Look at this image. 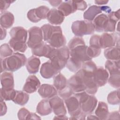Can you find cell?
I'll return each mask as SVG.
<instances>
[{
    "label": "cell",
    "instance_id": "cell-1",
    "mask_svg": "<svg viewBox=\"0 0 120 120\" xmlns=\"http://www.w3.org/2000/svg\"><path fill=\"white\" fill-rule=\"evenodd\" d=\"M41 28L44 41L51 46L55 48H59L65 45L66 39L60 26L47 23L43 25Z\"/></svg>",
    "mask_w": 120,
    "mask_h": 120
},
{
    "label": "cell",
    "instance_id": "cell-2",
    "mask_svg": "<svg viewBox=\"0 0 120 120\" xmlns=\"http://www.w3.org/2000/svg\"><path fill=\"white\" fill-rule=\"evenodd\" d=\"M1 72L5 71L15 72L24 66L27 62L25 55L19 52H15L5 59H0Z\"/></svg>",
    "mask_w": 120,
    "mask_h": 120
},
{
    "label": "cell",
    "instance_id": "cell-3",
    "mask_svg": "<svg viewBox=\"0 0 120 120\" xmlns=\"http://www.w3.org/2000/svg\"><path fill=\"white\" fill-rule=\"evenodd\" d=\"M78 99L81 110L86 114L93 112L96 108L98 100L96 97L87 93L85 91L76 93L74 95Z\"/></svg>",
    "mask_w": 120,
    "mask_h": 120
},
{
    "label": "cell",
    "instance_id": "cell-4",
    "mask_svg": "<svg viewBox=\"0 0 120 120\" xmlns=\"http://www.w3.org/2000/svg\"><path fill=\"white\" fill-rule=\"evenodd\" d=\"M70 57V51L68 47L64 46L59 48H54L49 58L61 70L66 65Z\"/></svg>",
    "mask_w": 120,
    "mask_h": 120
},
{
    "label": "cell",
    "instance_id": "cell-5",
    "mask_svg": "<svg viewBox=\"0 0 120 120\" xmlns=\"http://www.w3.org/2000/svg\"><path fill=\"white\" fill-rule=\"evenodd\" d=\"M71 30L73 33L79 37L94 34L95 31L93 22L86 20L74 22L71 25Z\"/></svg>",
    "mask_w": 120,
    "mask_h": 120
},
{
    "label": "cell",
    "instance_id": "cell-6",
    "mask_svg": "<svg viewBox=\"0 0 120 120\" xmlns=\"http://www.w3.org/2000/svg\"><path fill=\"white\" fill-rule=\"evenodd\" d=\"M88 46L85 44L78 45L70 51L69 57L72 60L80 64L89 60H91V59L87 54V50Z\"/></svg>",
    "mask_w": 120,
    "mask_h": 120
},
{
    "label": "cell",
    "instance_id": "cell-7",
    "mask_svg": "<svg viewBox=\"0 0 120 120\" xmlns=\"http://www.w3.org/2000/svg\"><path fill=\"white\" fill-rule=\"evenodd\" d=\"M29 38L27 45L29 47L33 49L40 45L43 41L42 30L41 28L33 26L28 30Z\"/></svg>",
    "mask_w": 120,
    "mask_h": 120
},
{
    "label": "cell",
    "instance_id": "cell-8",
    "mask_svg": "<svg viewBox=\"0 0 120 120\" xmlns=\"http://www.w3.org/2000/svg\"><path fill=\"white\" fill-rule=\"evenodd\" d=\"M85 87V91L89 94L94 95L97 92L98 87L95 82L93 75L94 72L80 69L79 70Z\"/></svg>",
    "mask_w": 120,
    "mask_h": 120
},
{
    "label": "cell",
    "instance_id": "cell-9",
    "mask_svg": "<svg viewBox=\"0 0 120 120\" xmlns=\"http://www.w3.org/2000/svg\"><path fill=\"white\" fill-rule=\"evenodd\" d=\"M119 33H104L100 38L101 48L106 49L115 46L120 47Z\"/></svg>",
    "mask_w": 120,
    "mask_h": 120
},
{
    "label": "cell",
    "instance_id": "cell-10",
    "mask_svg": "<svg viewBox=\"0 0 120 120\" xmlns=\"http://www.w3.org/2000/svg\"><path fill=\"white\" fill-rule=\"evenodd\" d=\"M49 11L50 9L47 7L41 6L30 10L27 13V18L31 22L36 23L42 19L46 18Z\"/></svg>",
    "mask_w": 120,
    "mask_h": 120
},
{
    "label": "cell",
    "instance_id": "cell-11",
    "mask_svg": "<svg viewBox=\"0 0 120 120\" xmlns=\"http://www.w3.org/2000/svg\"><path fill=\"white\" fill-rule=\"evenodd\" d=\"M60 71V69L51 60H49L42 64L40 73L43 78L50 79L57 75Z\"/></svg>",
    "mask_w": 120,
    "mask_h": 120
},
{
    "label": "cell",
    "instance_id": "cell-12",
    "mask_svg": "<svg viewBox=\"0 0 120 120\" xmlns=\"http://www.w3.org/2000/svg\"><path fill=\"white\" fill-rule=\"evenodd\" d=\"M68 85L75 93H78L85 91V87L83 83L82 76L79 71L70 77L68 81Z\"/></svg>",
    "mask_w": 120,
    "mask_h": 120
},
{
    "label": "cell",
    "instance_id": "cell-13",
    "mask_svg": "<svg viewBox=\"0 0 120 120\" xmlns=\"http://www.w3.org/2000/svg\"><path fill=\"white\" fill-rule=\"evenodd\" d=\"M52 111L56 115H66L67 110L63 99L59 96H55L49 99Z\"/></svg>",
    "mask_w": 120,
    "mask_h": 120
},
{
    "label": "cell",
    "instance_id": "cell-14",
    "mask_svg": "<svg viewBox=\"0 0 120 120\" xmlns=\"http://www.w3.org/2000/svg\"><path fill=\"white\" fill-rule=\"evenodd\" d=\"M94 80L98 87L104 86L107 82L109 73L106 69L102 67H98L93 72Z\"/></svg>",
    "mask_w": 120,
    "mask_h": 120
},
{
    "label": "cell",
    "instance_id": "cell-15",
    "mask_svg": "<svg viewBox=\"0 0 120 120\" xmlns=\"http://www.w3.org/2000/svg\"><path fill=\"white\" fill-rule=\"evenodd\" d=\"M65 103L68 109V113L71 117L75 116L82 111L79 102L77 98L75 96H71L65 100Z\"/></svg>",
    "mask_w": 120,
    "mask_h": 120
},
{
    "label": "cell",
    "instance_id": "cell-16",
    "mask_svg": "<svg viewBox=\"0 0 120 120\" xmlns=\"http://www.w3.org/2000/svg\"><path fill=\"white\" fill-rule=\"evenodd\" d=\"M40 86V82L35 75H31L28 77L23 87V90L27 93L36 92Z\"/></svg>",
    "mask_w": 120,
    "mask_h": 120
},
{
    "label": "cell",
    "instance_id": "cell-17",
    "mask_svg": "<svg viewBox=\"0 0 120 120\" xmlns=\"http://www.w3.org/2000/svg\"><path fill=\"white\" fill-rule=\"evenodd\" d=\"M54 48L45 42H43L40 45L32 49L31 52L33 55L38 57L50 58V55Z\"/></svg>",
    "mask_w": 120,
    "mask_h": 120
},
{
    "label": "cell",
    "instance_id": "cell-18",
    "mask_svg": "<svg viewBox=\"0 0 120 120\" xmlns=\"http://www.w3.org/2000/svg\"><path fill=\"white\" fill-rule=\"evenodd\" d=\"M95 31L101 32L105 31L109 22V18L107 15L102 13L97 15L92 22Z\"/></svg>",
    "mask_w": 120,
    "mask_h": 120
},
{
    "label": "cell",
    "instance_id": "cell-19",
    "mask_svg": "<svg viewBox=\"0 0 120 120\" xmlns=\"http://www.w3.org/2000/svg\"><path fill=\"white\" fill-rule=\"evenodd\" d=\"M9 34L11 39L15 41L26 42L27 31L22 27L17 26L12 28L9 32Z\"/></svg>",
    "mask_w": 120,
    "mask_h": 120
},
{
    "label": "cell",
    "instance_id": "cell-20",
    "mask_svg": "<svg viewBox=\"0 0 120 120\" xmlns=\"http://www.w3.org/2000/svg\"><path fill=\"white\" fill-rule=\"evenodd\" d=\"M39 95L45 98H51L58 94V91L54 86L51 84H43L38 90Z\"/></svg>",
    "mask_w": 120,
    "mask_h": 120
},
{
    "label": "cell",
    "instance_id": "cell-21",
    "mask_svg": "<svg viewBox=\"0 0 120 120\" xmlns=\"http://www.w3.org/2000/svg\"><path fill=\"white\" fill-rule=\"evenodd\" d=\"M48 21L53 25H60L64 21L65 16L58 9L52 8L47 16Z\"/></svg>",
    "mask_w": 120,
    "mask_h": 120
},
{
    "label": "cell",
    "instance_id": "cell-22",
    "mask_svg": "<svg viewBox=\"0 0 120 120\" xmlns=\"http://www.w3.org/2000/svg\"><path fill=\"white\" fill-rule=\"evenodd\" d=\"M58 9L61 12L64 16H68L77 10L75 1L73 0L62 1L60 5L58 6Z\"/></svg>",
    "mask_w": 120,
    "mask_h": 120
},
{
    "label": "cell",
    "instance_id": "cell-23",
    "mask_svg": "<svg viewBox=\"0 0 120 120\" xmlns=\"http://www.w3.org/2000/svg\"><path fill=\"white\" fill-rule=\"evenodd\" d=\"M0 82L2 88L6 89H14V79L12 72L5 71L0 75Z\"/></svg>",
    "mask_w": 120,
    "mask_h": 120
},
{
    "label": "cell",
    "instance_id": "cell-24",
    "mask_svg": "<svg viewBox=\"0 0 120 120\" xmlns=\"http://www.w3.org/2000/svg\"><path fill=\"white\" fill-rule=\"evenodd\" d=\"M103 6H98L92 5L83 14V18L85 20L89 21H93L95 18L99 14L103 12Z\"/></svg>",
    "mask_w": 120,
    "mask_h": 120
},
{
    "label": "cell",
    "instance_id": "cell-25",
    "mask_svg": "<svg viewBox=\"0 0 120 120\" xmlns=\"http://www.w3.org/2000/svg\"><path fill=\"white\" fill-rule=\"evenodd\" d=\"M40 65V59L36 56L32 55L27 59L26 67L29 73L34 74L38 71Z\"/></svg>",
    "mask_w": 120,
    "mask_h": 120
},
{
    "label": "cell",
    "instance_id": "cell-26",
    "mask_svg": "<svg viewBox=\"0 0 120 120\" xmlns=\"http://www.w3.org/2000/svg\"><path fill=\"white\" fill-rule=\"evenodd\" d=\"M15 21V17L12 13L9 11L1 12L0 18V26L5 29L10 28Z\"/></svg>",
    "mask_w": 120,
    "mask_h": 120
},
{
    "label": "cell",
    "instance_id": "cell-27",
    "mask_svg": "<svg viewBox=\"0 0 120 120\" xmlns=\"http://www.w3.org/2000/svg\"><path fill=\"white\" fill-rule=\"evenodd\" d=\"M36 111L41 116L47 115L51 113L52 109L49 100L45 99L40 101L37 106Z\"/></svg>",
    "mask_w": 120,
    "mask_h": 120
},
{
    "label": "cell",
    "instance_id": "cell-28",
    "mask_svg": "<svg viewBox=\"0 0 120 120\" xmlns=\"http://www.w3.org/2000/svg\"><path fill=\"white\" fill-rule=\"evenodd\" d=\"M95 113L99 120H107L109 113L107 105L104 102H99Z\"/></svg>",
    "mask_w": 120,
    "mask_h": 120
},
{
    "label": "cell",
    "instance_id": "cell-29",
    "mask_svg": "<svg viewBox=\"0 0 120 120\" xmlns=\"http://www.w3.org/2000/svg\"><path fill=\"white\" fill-rule=\"evenodd\" d=\"M105 58L110 60H120V47L114 46L106 48L104 52Z\"/></svg>",
    "mask_w": 120,
    "mask_h": 120
},
{
    "label": "cell",
    "instance_id": "cell-30",
    "mask_svg": "<svg viewBox=\"0 0 120 120\" xmlns=\"http://www.w3.org/2000/svg\"><path fill=\"white\" fill-rule=\"evenodd\" d=\"M68 85L66 78L60 73H59L53 78V86L57 91L63 89Z\"/></svg>",
    "mask_w": 120,
    "mask_h": 120
},
{
    "label": "cell",
    "instance_id": "cell-31",
    "mask_svg": "<svg viewBox=\"0 0 120 120\" xmlns=\"http://www.w3.org/2000/svg\"><path fill=\"white\" fill-rule=\"evenodd\" d=\"M15 97L12 101L16 104L20 105H24L29 100V95L27 92L21 90H16Z\"/></svg>",
    "mask_w": 120,
    "mask_h": 120
},
{
    "label": "cell",
    "instance_id": "cell-32",
    "mask_svg": "<svg viewBox=\"0 0 120 120\" xmlns=\"http://www.w3.org/2000/svg\"><path fill=\"white\" fill-rule=\"evenodd\" d=\"M120 70L109 73L110 76L108 79L109 84L114 88H119L120 86Z\"/></svg>",
    "mask_w": 120,
    "mask_h": 120
},
{
    "label": "cell",
    "instance_id": "cell-33",
    "mask_svg": "<svg viewBox=\"0 0 120 120\" xmlns=\"http://www.w3.org/2000/svg\"><path fill=\"white\" fill-rule=\"evenodd\" d=\"M8 44L11 48L15 52H24L27 49V44H26V42L16 41L10 39Z\"/></svg>",
    "mask_w": 120,
    "mask_h": 120
},
{
    "label": "cell",
    "instance_id": "cell-34",
    "mask_svg": "<svg viewBox=\"0 0 120 120\" xmlns=\"http://www.w3.org/2000/svg\"><path fill=\"white\" fill-rule=\"evenodd\" d=\"M16 93V90L14 89H6L1 88L0 89V100L5 101L12 100L15 97Z\"/></svg>",
    "mask_w": 120,
    "mask_h": 120
},
{
    "label": "cell",
    "instance_id": "cell-35",
    "mask_svg": "<svg viewBox=\"0 0 120 120\" xmlns=\"http://www.w3.org/2000/svg\"><path fill=\"white\" fill-rule=\"evenodd\" d=\"M120 89L111 92L107 96V101L109 104L115 105L120 104Z\"/></svg>",
    "mask_w": 120,
    "mask_h": 120
},
{
    "label": "cell",
    "instance_id": "cell-36",
    "mask_svg": "<svg viewBox=\"0 0 120 120\" xmlns=\"http://www.w3.org/2000/svg\"><path fill=\"white\" fill-rule=\"evenodd\" d=\"M105 66L106 69L109 72V73L120 70V60H107L105 63Z\"/></svg>",
    "mask_w": 120,
    "mask_h": 120
},
{
    "label": "cell",
    "instance_id": "cell-37",
    "mask_svg": "<svg viewBox=\"0 0 120 120\" xmlns=\"http://www.w3.org/2000/svg\"><path fill=\"white\" fill-rule=\"evenodd\" d=\"M13 50L11 47L7 43L1 45L0 47V59H5L13 54Z\"/></svg>",
    "mask_w": 120,
    "mask_h": 120
},
{
    "label": "cell",
    "instance_id": "cell-38",
    "mask_svg": "<svg viewBox=\"0 0 120 120\" xmlns=\"http://www.w3.org/2000/svg\"><path fill=\"white\" fill-rule=\"evenodd\" d=\"M58 93L61 98L65 100L72 96V95L74 93V92L68 84V85L63 89L60 91H58Z\"/></svg>",
    "mask_w": 120,
    "mask_h": 120
},
{
    "label": "cell",
    "instance_id": "cell-39",
    "mask_svg": "<svg viewBox=\"0 0 120 120\" xmlns=\"http://www.w3.org/2000/svg\"><path fill=\"white\" fill-rule=\"evenodd\" d=\"M85 44L83 39L81 37H75L72 38L68 43V48L69 50L81 45Z\"/></svg>",
    "mask_w": 120,
    "mask_h": 120
},
{
    "label": "cell",
    "instance_id": "cell-40",
    "mask_svg": "<svg viewBox=\"0 0 120 120\" xmlns=\"http://www.w3.org/2000/svg\"><path fill=\"white\" fill-rule=\"evenodd\" d=\"M100 36L98 35H93L90 39V46L95 49H101L100 45Z\"/></svg>",
    "mask_w": 120,
    "mask_h": 120
},
{
    "label": "cell",
    "instance_id": "cell-41",
    "mask_svg": "<svg viewBox=\"0 0 120 120\" xmlns=\"http://www.w3.org/2000/svg\"><path fill=\"white\" fill-rule=\"evenodd\" d=\"M18 118L19 120H30L31 112H30L25 108H21L17 113Z\"/></svg>",
    "mask_w": 120,
    "mask_h": 120
},
{
    "label": "cell",
    "instance_id": "cell-42",
    "mask_svg": "<svg viewBox=\"0 0 120 120\" xmlns=\"http://www.w3.org/2000/svg\"><path fill=\"white\" fill-rule=\"evenodd\" d=\"M107 16L109 19L117 22L120 19V9L116 11H112L107 15Z\"/></svg>",
    "mask_w": 120,
    "mask_h": 120
},
{
    "label": "cell",
    "instance_id": "cell-43",
    "mask_svg": "<svg viewBox=\"0 0 120 120\" xmlns=\"http://www.w3.org/2000/svg\"><path fill=\"white\" fill-rule=\"evenodd\" d=\"M15 2V1L12 0H1L0 1V11L1 12L5 11L6 9H7L10 6V4Z\"/></svg>",
    "mask_w": 120,
    "mask_h": 120
},
{
    "label": "cell",
    "instance_id": "cell-44",
    "mask_svg": "<svg viewBox=\"0 0 120 120\" xmlns=\"http://www.w3.org/2000/svg\"><path fill=\"white\" fill-rule=\"evenodd\" d=\"M76 10L83 11L85 10L87 7V3L84 0L75 1Z\"/></svg>",
    "mask_w": 120,
    "mask_h": 120
},
{
    "label": "cell",
    "instance_id": "cell-45",
    "mask_svg": "<svg viewBox=\"0 0 120 120\" xmlns=\"http://www.w3.org/2000/svg\"><path fill=\"white\" fill-rule=\"evenodd\" d=\"M107 119L116 120L120 119V113L119 111H114L109 113Z\"/></svg>",
    "mask_w": 120,
    "mask_h": 120
},
{
    "label": "cell",
    "instance_id": "cell-46",
    "mask_svg": "<svg viewBox=\"0 0 120 120\" xmlns=\"http://www.w3.org/2000/svg\"><path fill=\"white\" fill-rule=\"evenodd\" d=\"M0 116L4 115L7 111V107L4 100H0Z\"/></svg>",
    "mask_w": 120,
    "mask_h": 120
},
{
    "label": "cell",
    "instance_id": "cell-47",
    "mask_svg": "<svg viewBox=\"0 0 120 120\" xmlns=\"http://www.w3.org/2000/svg\"><path fill=\"white\" fill-rule=\"evenodd\" d=\"M86 114L82 111L80 113L75 116L70 117V120H85L86 119Z\"/></svg>",
    "mask_w": 120,
    "mask_h": 120
},
{
    "label": "cell",
    "instance_id": "cell-48",
    "mask_svg": "<svg viewBox=\"0 0 120 120\" xmlns=\"http://www.w3.org/2000/svg\"><path fill=\"white\" fill-rule=\"evenodd\" d=\"M48 1L52 6L53 7H57L58 6H59L62 2V0H49Z\"/></svg>",
    "mask_w": 120,
    "mask_h": 120
},
{
    "label": "cell",
    "instance_id": "cell-49",
    "mask_svg": "<svg viewBox=\"0 0 120 120\" xmlns=\"http://www.w3.org/2000/svg\"><path fill=\"white\" fill-rule=\"evenodd\" d=\"M1 29V34H0V40L4 39L7 35V31L5 28L0 27Z\"/></svg>",
    "mask_w": 120,
    "mask_h": 120
},
{
    "label": "cell",
    "instance_id": "cell-50",
    "mask_svg": "<svg viewBox=\"0 0 120 120\" xmlns=\"http://www.w3.org/2000/svg\"><path fill=\"white\" fill-rule=\"evenodd\" d=\"M108 2V0H95V3L96 4L98 5H105Z\"/></svg>",
    "mask_w": 120,
    "mask_h": 120
},
{
    "label": "cell",
    "instance_id": "cell-51",
    "mask_svg": "<svg viewBox=\"0 0 120 120\" xmlns=\"http://www.w3.org/2000/svg\"><path fill=\"white\" fill-rule=\"evenodd\" d=\"M62 119V120H68V118L65 115H56L53 119Z\"/></svg>",
    "mask_w": 120,
    "mask_h": 120
},
{
    "label": "cell",
    "instance_id": "cell-52",
    "mask_svg": "<svg viewBox=\"0 0 120 120\" xmlns=\"http://www.w3.org/2000/svg\"><path fill=\"white\" fill-rule=\"evenodd\" d=\"M87 119H92V120L96 119V120H98V119H99L96 116L92 115H91V114H89V115L87 116Z\"/></svg>",
    "mask_w": 120,
    "mask_h": 120
}]
</instances>
